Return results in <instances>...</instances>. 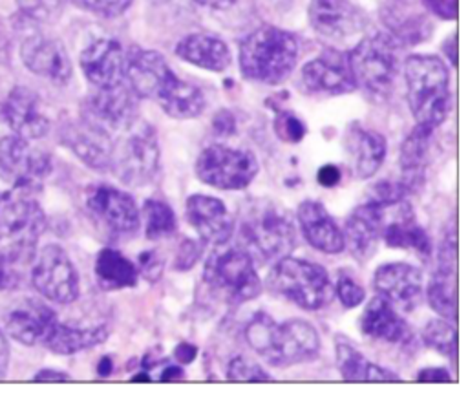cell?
Masks as SVG:
<instances>
[{"label":"cell","instance_id":"cell-18","mask_svg":"<svg viewBox=\"0 0 468 393\" xmlns=\"http://www.w3.org/2000/svg\"><path fill=\"white\" fill-rule=\"evenodd\" d=\"M174 75L165 57L154 49L133 46L124 53V79L139 99L155 101Z\"/></svg>","mask_w":468,"mask_h":393},{"label":"cell","instance_id":"cell-46","mask_svg":"<svg viewBox=\"0 0 468 393\" xmlns=\"http://www.w3.org/2000/svg\"><path fill=\"white\" fill-rule=\"evenodd\" d=\"M135 267L144 280L154 283L163 274V258L155 250H144L139 254V261Z\"/></svg>","mask_w":468,"mask_h":393},{"label":"cell","instance_id":"cell-39","mask_svg":"<svg viewBox=\"0 0 468 393\" xmlns=\"http://www.w3.org/2000/svg\"><path fill=\"white\" fill-rule=\"evenodd\" d=\"M422 340L433 351L444 355L450 360L457 358V331L442 318L430 320L422 329Z\"/></svg>","mask_w":468,"mask_h":393},{"label":"cell","instance_id":"cell-35","mask_svg":"<svg viewBox=\"0 0 468 393\" xmlns=\"http://www.w3.org/2000/svg\"><path fill=\"white\" fill-rule=\"evenodd\" d=\"M93 271L99 287L104 291L135 287L139 278L135 263H132V260H128L124 254L110 247L99 250Z\"/></svg>","mask_w":468,"mask_h":393},{"label":"cell","instance_id":"cell-17","mask_svg":"<svg viewBox=\"0 0 468 393\" xmlns=\"http://www.w3.org/2000/svg\"><path fill=\"white\" fill-rule=\"evenodd\" d=\"M302 84L309 93L344 95L356 88L347 53L338 49H324L302 68Z\"/></svg>","mask_w":468,"mask_h":393},{"label":"cell","instance_id":"cell-59","mask_svg":"<svg viewBox=\"0 0 468 393\" xmlns=\"http://www.w3.org/2000/svg\"><path fill=\"white\" fill-rule=\"evenodd\" d=\"M132 380H133V382H148V380H150V375L144 373V371H141L139 375H133Z\"/></svg>","mask_w":468,"mask_h":393},{"label":"cell","instance_id":"cell-58","mask_svg":"<svg viewBox=\"0 0 468 393\" xmlns=\"http://www.w3.org/2000/svg\"><path fill=\"white\" fill-rule=\"evenodd\" d=\"M112 371H113V360L110 356H102L97 364V373L101 377H108Z\"/></svg>","mask_w":468,"mask_h":393},{"label":"cell","instance_id":"cell-36","mask_svg":"<svg viewBox=\"0 0 468 393\" xmlns=\"http://www.w3.org/2000/svg\"><path fill=\"white\" fill-rule=\"evenodd\" d=\"M163 112L174 119H194L205 110L203 91L179 77H176L163 95L155 101Z\"/></svg>","mask_w":468,"mask_h":393},{"label":"cell","instance_id":"cell-12","mask_svg":"<svg viewBox=\"0 0 468 393\" xmlns=\"http://www.w3.org/2000/svg\"><path fill=\"white\" fill-rule=\"evenodd\" d=\"M49 172L51 159L46 152L33 148L16 133L0 137V177L13 188L31 192Z\"/></svg>","mask_w":468,"mask_h":393},{"label":"cell","instance_id":"cell-24","mask_svg":"<svg viewBox=\"0 0 468 393\" xmlns=\"http://www.w3.org/2000/svg\"><path fill=\"white\" fill-rule=\"evenodd\" d=\"M4 117L13 133L27 141L40 139L49 130V119L38 95L26 86H16L9 91L4 102Z\"/></svg>","mask_w":468,"mask_h":393},{"label":"cell","instance_id":"cell-44","mask_svg":"<svg viewBox=\"0 0 468 393\" xmlns=\"http://www.w3.org/2000/svg\"><path fill=\"white\" fill-rule=\"evenodd\" d=\"M335 292L338 296V300L342 302L344 307L347 309H353L356 305H360L366 298V291L364 287L349 274L346 272H340L338 274V280H336V285H335Z\"/></svg>","mask_w":468,"mask_h":393},{"label":"cell","instance_id":"cell-52","mask_svg":"<svg viewBox=\"0 0 468 393\" xmlns=\"http://www.w3.org/2000/svg\"><path fill=\"white\" fill-rule=\"evenodd\" d=\"M196 356H197V347H196L194 344L179 342V344L174 347V358H176L179 364H190V362H194Z\"/></svg>","mask_w":468,"mask_h":393},{"label":"cell","instance_id":"cell-34","mask_svg":"<svg viewBox=\"0 0 468 393\" xmlns=\"http://www.w3.org/2000/svg\"><path fill=\"white\" fill-rule=\"evenodd\" d=\"M110 335V329L102 324L79 327L57 322L44 345L57 355H73L102 344Z\"/></svg>","mask_w":468,"mask_h":393},{"label":"cell","instance_id":"cell-42","mask_svg":"<svg viewBox=\"0 0 468 393\" xmlns=\"http://www.w3.org/2000/svg\"><path fill=\"white\" fill-rule=\"evenodd\" d=\"M274 132L282 141L300 143L307 133V126L292 112L282 110V112H278L276 119H274Z\"/></svg>","mask_w":468,"mask_h":393},{"label":"cell","instance_id":"cell-21","mask_svg":"<svg viewBox=\"0 0 468 393\" xmlns=\"http://www.w3.org/2000/svg\"><path fill=\"white\" fill-rule=\"evenodd\" d=\"M24 66L55 84H66L71 79V60L60 40L44 35H31L20 46Z\"/></svg>","mask_w":468,"mask_h":393},{"label":"cell","instance_id":"cell-19","mask_svg":"<svg viewBox=\"0 0 468 393\" xmlns=\"http://www.w3.org/2000/svg\"><path fill=\"white\" fill-rule=\"evenodd\" d=\"M307 15L311 27L331 40H346L367 24L362 9L349 0H311Z\"/></svg>","mask_w":468,"mask_h":393},{"label":"cell","instance_id":"cell-27","mask_svg":"<svg viewBox=\"0 0 468 393\" xmlns=\"http://www.w3.org/2000/svg\"><path fill=\"white\" fill-rule=\"evenodd\" d=\"M344 148L349 157V165L358 179L373 177L384 163L388 144L384 135L375 130L364 128L358 122L347 126L344 135Z\"/></svg>","mask_w":468,"mask_h":393},{"label":"cell","instance_id":"cell-47","mask_svg":"<svg viewBox=\"0 0 468 393\" xmlns=\"http://www.w3.org/2000/svg\"><path fill=\"white\" fill-rule=\"evenodd\" d=\"M18 265L0 256V291H11L20 283Z\"/></svg>","mask_w":468,"mask_h":393},{"label":"cell","instance_id":"cell-31","mask_svg":"<svg viewBox=\"0 0 468 393\" xmlns=\"http://www.w3.org/2000/svg\"><path fill=\"white\" fill-rule=\"evenodd\" d=\"M431 137H433V130L415 124V128L406 135V139L400 146V155H399L400 179H399V183L404 186L408 196L417 194L424 186Z\"/></svg>","mask_w":468,"mask_h":393},{"label":"cell","instance_id":"cell-37","mask_svg":"<svg viewBox=\"0 0 468 393\" xmlns=\"http://www.w3.org/2000/svg\"><path fill=\"white\" fill-rule=\"evenodd\" d=\"M455 269V265H437L426 287V298L430 307L446 320L457 318Z\"/></svg>","mask_w":468,"mask_h":393},{"label":"cell","instance_id":"cell-41","mask_svg":"<svg viewBox=\"0 0 468 393\" xmlns=\"http://www.w3.org/2000/svg\"><path fill=\"white\" fill-rule=\"evenodd\" d=\"M64 2L66 0H16V5L31 20L55 22L64 9Z\"/></svg>","mask_w":468,"mask_h":393},{"label":"cell","instance_id":"cell-29","mask_svg":"<svg viewBox=\"0 0 468 393\" xmlns=\"http://www.w3.org/2000/svg\"><path fill=\"white\" fill-rule=\"evenodd\" d=\"M382 20L389 31L388 35L399 46H413L431 35V24L426 13L417 9L411 0H386Z\"/></svg>","mask_w":468,"mask_h":393},{"label":"cell","instance_id":"cell-33","mask_svg":"<svg viewBox=\"0 0 468 393\" xmlns=\"http://www.w3.org/2000/svg\"><path fill=\"white\" fill-rule=\"evenodd\" d=\"M335 353L338 371L351 382H397L400 380L391 369L382 367L364 356L347 338H335Z\"/></svg>","mask_w":468,"mask_h":393},{"label":"cell","instance_id":"cell-60","mask_svg":"<svg viewBox=\"0 0 468 393\" xmlns=\"http://www.w3.org/2000/svg\"><path fill=\"white\" fill-rule=\"evenodd\" d=\"M0 197H2V194H0Z\"/></svg>","mask_w":468,"mask_h":393},{"label":"cell","instance_id":"cell-2","mask_svg":"<svg viewBox=\"0 0 468 393\" xmlns=\"http://www.w3.org/2000/svg\"><path fill=\"white\" fill-rule=\"evenodd\" d=\"M245 338L269 366L287 367L313 360L320 351V338L313 324L291 318L282 324L260 311L245 325Z\"/></svg>","mask_w":468,"mask_h":393},{"label":"cell","instance_id":"cell-40","mask_svg":"<svg viewBox=\"0 0 468 393\" xmlns=\"http://www.w3.org/2000/svg\"><path fill=\"white\" fill-rule=\"evenodd\" d=\"M227 378L236 382H271L272 377L243 355L234 356L227 366Z\"/></svg>","mask_w":468,"mask_h":393},{"label":"cell","instance_id":"cell-25","mask_svg":"<svg viewBox=\"0 0 468 393\" xmlns=\"http://www.w3.org/2000/svg\"><path fill=\"white\" fill-rule=\"evenodd\" d=\"M80 69L95 88H110L124 80V51L113 38L93 40L80 53Z\"/></svg>","mask_w":468,"mask_h":393},{"label":"cell","instance_id":"cell-43","mask_svg":"<svg viewBox=\"0 0 468 393\" xmlns=\"http://www.w3.org/2000/svg\"><path fill=\"white\" fill-rule=\"evenodd\" d=\"M79 9L93 13L102 18H115L128 11L133 0H71Z\"/></svg>","mask_w":468,"mask_h":393},{"label":"cell","instance_id":"cell-6","mask_svg":"<svg viewBox=\"0 0 468 393\" xmlns=\"http://www.w3.org/2000/svg\"><path fill=\"white\" fill-rule=\"evenodd\" d=\"M399 48L388 33L364 37L347 53L355 84L375 99L388 97L399 71Z\"/></svg>","mask_w":468,"mask_h":393},{"label":"cell","instance_id":"cell-22","mask_svg":"<svg viewBox=\"0 0 468 393\" xmlns=\"http://www.w3.org/2000/svg\"><path fill=\"white\" fill-rule=\"evenodd\" d=\"M373 285L380 296L404 311L413 309L422 296V272L404 261L384 263L375 271Z\"/></svg>","mask_w":468,"mask_h":393},{"label":"cell","instance_id":"cell-1","mask_svg":"<svg viewBox=\"0 0 468 393\" xmlns=\"http://www.w3.org/2000/svg\"><path fill=\"white\" fill-rule=\"evenodd\" d=\"M238 241L254 263H274L296 247L294 221L280 203L267 197L250 199L241 208Z\"/></svg>","mask_w":468,"mask_h":393},{"label":"cell","instance_id":"cell-32","mask_svg":"<svg viewBox=\"0 0 468 393\" xmlns=\"http://www.w3.org/2000/svg\"><path fill=\"white\" fill-rule=\"evenodd\" d=\"M174 51L181 60L218 73L225 71L232 62V55L225 40L210 33H190L177 42Z\"/></svg>","mask_w":468,"mask_h":393},{"label":"cell","instance_id":"cell-50","mask_svg":"<svg viewBox=\"0 0 468 393\" xmlns=\"http://www.w3.org/2000/svg\"><path fill=\"white\" fill-rule=\"evenodd\" d=\"M417 382H431V384L453 382V377L446 367H424L417 373Z\"/></svg>","mask_w":468,"mask_h":393},{"label":"cell","instance_id":"cell-16","mask_svg":"<svg viewBox=\"0 0 468 393\" xmlns=\"http://www.w3.org/2000/svg\"><path fill=\"white\" fill-rule=\"evenodd\" d=\"M60 141L86 166L97 172H108L112 165L113 141L108 130L80 115L79 121H69L60 128Z\"/></svg>","mask_w":468,"mask_h":393},{"label":"cell","instance_id":"cell-11","mask_svg":"<svg viewBox=\"0 0 468 393\" xmlns=\"http://www.w3.org/2000/svg\"><path fill=\"white\" fill-rule=\"evenodd\" d=\"M33 287L55 303H71L79 298V272L60 245H46L33 256Z\"/></svg>","mask_w":468,"mask_h":393},{"label":"cell","instance_id":"cell-9","mask_svg":"<svg viewBox=\"0 0 468 393\" xmlns=\"http://www.w3.org/2000/svg\"><path fill=\"white\" fill-rule=\"evenodd\" d=\"M205 283L225 302L243 303L261 292V280L250 256L239 249L212 252L205 261Z\"/></svg>","mask_w":468,"mask_h":393},{"label":"cell","instance_id":"cell-45","mask_svg":"<svg viewBox=\"0 0 468 393\" xmlns=\"http://www.w3.org/2000/svg\"><path fill=\"white\" fill-rule=\"evenodd\" d=\"M203 252V245L196 239H190V238H185L181 241V245L177 247V252H176V260H174V269L176 271H188L196 265V261L199 260Z\"/></svg>","mask_w":468,"mask_h":393},{"label":"cell","instance_id":"cell-23","mask_svg":"<svg viewBox=\"0 0 468 393\" xmlns=\"http://www.w3.org/2000/svg\"><path fill=\"white\" fill-rule=\"evenodd\" d=\"M57 322V313L49 305L40 300L26 298L7 313L5 331L24 345H44Z\"/></svg>","mask_w":468,"mask_h":393},{"label":"cell","instance_id":"cell-54","mask_svg":"<svg viewBox=\"0 0 468 393\" xmlns=\"http://www.w3.org/2000/svg\"><path fill=\"white\" fill-rule=\"evenodd\" d=\"M9 367V344L5 335L0 331V378L5 377Z\"/></svg>","mask_w":468,"mask_h":393},{"label":"cell","instance_id":"cell-38","mask_svg":"<svg viewBox=\"0 0 468 393\" xmlns=\"http://www.w3.org/2000/svg\"><path fill=\"white\" fill-rule=\"evenodd\" d=\"M143 219H144V236L152 241L172 236L177 230V219L172 207L157 197H148L143 203Z\"/></svg>","mask_w":468,"mask_h":393},{"label":"cell","instance_id":"cell-20","mask_svg":"<svg viewBox=\"0 0 468 393\" xmlns=\"http://www.w3.org/2000/svg\"><path fill=\"white\" fill-rule=\"evenodd\" d=\"M186 221L199 238L212 245H225L234 234V218L218 197L192 194L185 201Z\"/></svg>","mask_w":468,"mask_h":393},{"label":"cell","instance_id":"cell-48","mask_svg":"<svg viewBox=\"0 0 468 393\" xmlns=\"http://www.w3.org/2000/svg\"><path fill=\"white\" fill-rule=\"evenodd\" d=\"M422 5L442 20L457 18V0H422Z\"/></svg>","mask_w":468,"mask_h":393},{"label":"cell","instance_id":"cell-15","mask_svg":"<svg viewBox=\"0 0 468 393\" xmlns=\"http://www.w3.org/2000/svg\"><path fill=\"white\" fill-rule=\"evenodd\" d=\"M389 208L391 205L380 203L367 196L364 203L355 207L346 218L342 230L344 247H347L358 261H367L375 254Z\"/></svg>","mask_w":468,"mask_h":393},{"label":"cell","instance_id":"cell-3","mask_svg":"<svg viewBox=\"0 0 468 393\" xmlns=\"http://www.w3.org/2000/svg\"><path fill=\"white\" fill-rule=\"evenodd\" d=\"M404 79L415 122L435 132L452 110L446 64L437 55H410L404 62Z\"/></svg>","mask_w":468,"mask_h":393},{"label":"cell","instance_id":"cell-13","mask_svg":"<svg viewBox=\"0 0 468 393\" xmlns=\"http://www.w3.org/2000/svg\"><path fill=\"white\" fill-rule=\"evenodd\" d=\"M137 113L139 97L124 80L110 88H97L82 106V117L108 132H124L137 121Z\"/></svg>","mask_w":468,"mask_h":393},{"label":"cell","instance_id":"cell-28","mask_svg":"<svg viewBox=\"0 0 468 393\" xmlns=\"http://www.w3.org/2000/svg\"><path fill=\"white\" fill-rule=\"evenodd\" d=\"M382 239L388 247L411 249L424 258L431 254L430 236L424 227H420V223L415 219L413 208L408 199L391 205L382 228Z\"/></svg>","mask_w":468,"mask_h":393},{"label":"cell","instance_id":"cell-5","mask_svg":"<svg viewBox=\"0 0 468 393\" xmlns=\"http://www.w3.org/2000/svg\"><path fill=\"white\" fill-rule=\"evenodd\" d=\"M46 230V214L26 190L0 197V256L16 265L33 260L37 243Z\"/></svg>","mask_w":468,"mask_h":393},{"label":"cell","instance_id":"cell-53","mask_svg":"<svg viewBox=\"0 0 468 393\" xmlns=\"http://www.w3.org/2000/svg\"><path fill=\"white\" fill-rule=\"evenodd\" d=\"M35 382H66V380H71V377L64 371H58V369H51V367H46V369H40L37 371V375L33 377Z\"/></svg>","mask_w":468,"mask_h":393},{"label":"cell","instance_id":"cell-49","mask_svg":"<svg viewBox=\"0 0 468 393\" xmlns=\"http://www.w3.org/2000/svg\"><path fill=\"white\" fill-rule=\"evenodd\" d=\"M212 128L218 135L229 137L236 132V119L229 110H219L212 119Z\"/></svg>","mask_w":468,"mask_h":393},{"label":"cell","instance_id":"cell-26","mask_svg":"<svg viewBox=\"0 0 468 393\" xmlns=\"http://www.w3.org/2000/svg\"><path fill=\"white\" fill-rule=\"evenodd\" d=\"M298 225L311 247L325 254H338L344 247V234L325 207L316 199H305L296 210Z\"/></svg>","mask_w":468,"mask_h":393},{"label":"cell","instance_id":"cell-51","mask_svg":"<svg viewBox=\"0 0 468 393\" xmlns=\"http://www.w3.org/2000/svg\"><path fill=\"white\" fill-rule=\"evenodd\" d=\"M316 181H318V185L327 186V188L338 185V181H340V168L335 166V165L320 166L318 172H316Z\"/></svg>","mask_w":468,"mask_h":393},{"label":"cell","instance_id":"cell-57","mask_svg":"<svg viewBox=\"0 0 468 393\" xmlns=\"http://www.w3.org/2000/svg\"><path fill=\"white\" fill-rule=\"evenodd\" d=\"M199 5L210 7V9H229L236 4V0H196Z\"/></svg>","mask_w":468,"mask_h":393},{"label":"cell","instance_id":"cell-4","mask_svg":"<svg viewBox=\"0 0 468 393\" xmlns=\"http://www.w3.org/2000/svg\"><path fill=\"white\" fill-rule=\"evenodd\" d=\"M296 60V37L274 26H261L239 42L238 62L241 75L249 80L280 84L291 75Z\"/></svg>","mask_w":468,"mask_h":393},{"label":"cell","instance_id":"cell-10","mask_svg":"<svg viewBox=\"0 0 468 393\" xmlns=\"http://www.w3.org/2000/svg\"><path fill=\"white\" fill-rule=\"evenodd\" d=\"M258 174V161L252 152L210 144L196 159V175L208 186L219 190L247 188Z\"/></svg>","mask_w":468,"mask_h":393},{"label":"cell","instance_id":"cell-7","mask_svg":"<svg viewBox=\"0 0 468 393\" xmlns=\"http://www.w3.org/2000/svg\"><path fill=\"white\" fill-rule=\"evenodd\" d=\"M269 285L276 294L305 311L324 307L333 296L329 274L322 265L289 254L274 261Z\"/></svg>","mask_w":468,"mask_h":393},{"label":"cell","instance_id":"cell-56","mask_svg":"<svg viewBox=\"0 0 468 393\" xmlns=\"http://www.w3.org/2000/svg\"><path fill=\"white\" fill-rule=\"evenodd\" d=\"M442 51L446 53L448 60L452 66H457V35H450L444 42H442Z\"/></svg>","mask_w":468,"mask_h":393},{"label":"cell","instance_id":"cell-30","mask_svg":"<svg viewBox=\"0 0 468 393\" xmlns=\"http://www.w3.org/2000/svg\"><path fill=\"white\" fill-rule=\"evenodd\" d=\"M358 324L366 336L388 344H404L411 338L408 322L395 311L393 303L380 294L369 300Z\"/></svg>","mask_w":468,"mask_h":393},{"label":"cell","instance_id":"cell-55","mask_svg":"<svg viewBox=\"0 0 468 393\" xmlns=\"http://www.w3.org/2000/svg\"><path fill=\"white\" fill-rule=\"evenodd\" d=\"M181 378H185V371H183V367H179V366H176V364L166 366V367L161 371V375H159V380H161V382H174V380H181Z\"/></svg>","mask_w":468,"mask_h":393},{"label":"cell","instance_id":"cell-8","mask_svg":"<svg viewBox=\"0 0 468 393\" xmlns=\"http://www.w3.org/2000/svg\"><path fill=\"white\" fill-rule=\"evenodd\" d=\"M110 168L130 186H144L155 179L161 168V148L150 122L135 121L124 130V137L113 143Z\"/></svg>","mask_w":468,"mask_h":393},{"label":"cell","instance_id":"cell-14","mask_svg":"<svg viewBox=\"0 0 468 393\" xmlns=\"http://www.w3.org/2000/svg\"><path fill=\"white\" fill-rule=\"evenodd\" d=\"M86 208L115 234H135L141 227V212L133 197L108 183H97L88 188Z\"/></svg>","mask_w":468,"mask_h":393}]
</instances>
